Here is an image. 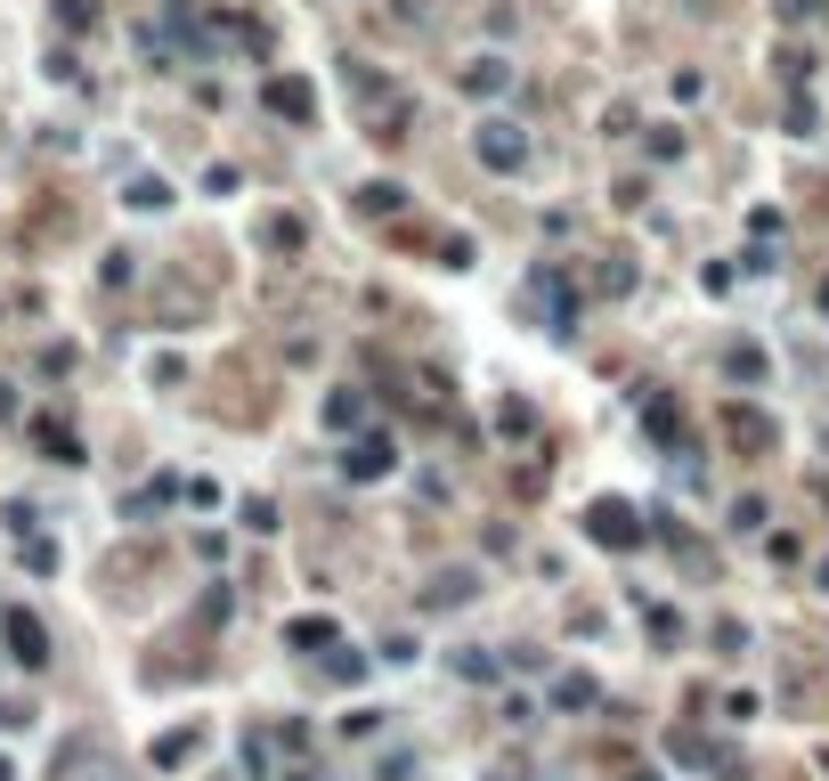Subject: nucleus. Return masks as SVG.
I'll list each match as a JSON object with an SVG mask.
<instances>
[{
	"label": "nucleus",
	"mask_w": 829,
	"mask_h": 781,
	"mask_svg": "<svg viewBox=\"0 0 829 781\" xmlns=\"http://www.w3.org/2000/svg\"><path fill=\"white\" fill-rule=\"evenodd\" d=\"M586 538L610 546V553H634V546H642V513H634L627 497H594V505H586Z\"/></svg>",
	"instance_id": "nucleus-1"
},
{
	"label": "nucleus",
	"mask_w": 829,
	"mask_h": 781,
	"mask_svg": "<svg viewBox=\"0 0 829 781\" xmlns=\"http://www.w3.org/2000/svg\"><path fill=\"white\" fill-rule=\"evenodd\" d=\"M472 155H480L488 172H521V163H529V131L505 122V114H488L480 131H472Z\"/></svg>",
	"instance_id": "nucleus-2"
},
{
	"label": "nucleus",
	"mask_w": 829,
	"mask_h": 781,
	"mask_svg": "<svg viewBox=\"0 0 829 781\" xmlns=\"http://www.w3.org/2000/svg\"><path fill=\"white\" fill-rule=\"evenodd\" d=\"M529 301L545 310L553 334H570V326H577V285H570V270H553V261H545V270H529Z\"/></svg>",
	"instance_id": "nucleus-3"
},
{
	"label": "nucleus",
	"mask_w": 829,
	"mask_h": 781,
	"mask_svg": "<svg viewBox=\"0 0 829 781\" xmlns=\"http://www.w3.org/2000/svg\"><path fill=\"white\" fill-rule=\"evenodd\" d=\"M261 107L285 114V122H318V81H301V74H268V81H261Z\"/></svg>",
	"instance_id": "nucleus-4"
},
{
	"label": "nucleus",
	"mask_w": 829,
	"mask_h": 781,
	"mask_svg": "<svg viewBox=\"0 0 829 781\" xmlns=\"http://www.w3.org/2000/svg\"><path fill=\"white\" fill-rule=\"evenodd\" d=\"M0 635H9V660H16V668H49V627H41L33 610H9Z\"/></svg>",
	"instance_id": "nucleus-5"
},
{
	"label": "nucleus",
	"mask_w": 829,
	"mask_h": 781,
	"mask_svg": "<svg viewBox=\"0 0 829 781\" xmlns=\"http://www.w3.org/2000/svg\"><path fill=\"white\" fill-rule=\"evenodd\" d=\"M390 464H399L390 431H358V440H350V457H342V472H350V481H383Z\"/></svg>",
	"instance_id": "nucleus-6"
},
{
	"label": "nucleus",
	"mask_w": 829,
	"mask_h": 781,
	"mask_svg": "<svg viewBox=\"0 0 829 781\" xmlns=\"http://www.w3.org/2000/svg\"><path fill=\"white\" fill-rule=\"evenodd\" d=\"M723 431H732V440H740V448H749V457H764V448H773V424H764V416H756V407H740V399H732V407H723Z\"/></svg>",
	"instance_id": "nucleus-7"
},
{
	"label": "nucleus",
	"mask_w": 829,
	"mask_h": 781,
	"mask_svg": "<svg viewBox=\"0 0 829 781\" xmlns=\"http://www.w3.org/2000/svg\"><path fill=\"white\" fill-rule=\"evenodd\" d=\"M505 81H512V66H505V57H472V66H464V90H472V98H496Z\"/></svg>",
	"instance_id": "nucleus-8"
},
{
	"label": "nucleus",
	"mask_w": 829,
	"mask_h": 781,
	"mask_svg": "<svg viewBox=\"0 0 829 781\" xmlns=\"http://www.w3.org/2000/svg\"><path fill=\"white\" fill-rule=\"evenodd\" d=\"M358 212H366V220H399V212H407V188L375 179V188H358Z\"/></svg>",
	"instance_id": "nucleus-9"
},
{
	"label": "nucleus",
	"mask_w": 829,
	"mask_h": 781,
	"mask_svg": "<svg viewBox=\"0 0 829 781\" xmlns=\"http://www.w3.org/2000/svg\"><path fill=\"white\" fill-rule=\"evenodd\" d=\"M642 424H651V431H659L667 448L683 440V416H675V399H667V391H651V399H642Z\"/></svg>",
	"instance_id": "nucleus-10"
},
{
	"label": "nucleus",
	"mask_w": 829,
	"mask_h": 781,
	"mask_svg": "<svg viewBox=\"0 0 829 781\" xmlns=\"http://www.w3.org/2000/svg\"><path fill=\"white\" fill-rule=\"evenodd\" d=\"M358 416H366L358 391H334V399H325V424H334V431H358Z\"/></svg>",
	"instance_id": "nucleus-11"
},
{
	"label": "nucleus",
	"mask_w": 829,
	"mask_h": 781,
	"mask_svg": "<svg viewBox=\"0 0 829 781\" xmlns=\"http://www.w3.org/2000/svg\"><path fill=\"white\" fill-rule=\"evenodd\" d=\"M285 644H294V651H318V644H334V619H294V627H285Z\"/></svg>",
	"instance_id": "nucleus-12"
},
{
	"label": "nucleus",
	"mask_w": 829,
	"mask_h": 781,
	"mask_svg": "<svg viewBox=\"0 0 829 781\" xmlns=\"http://www.w3.org/2000/svg\"><path fill=\"white\" fill-rule=\"evenodd\" d=\"M188 757H196V725H188V733H163V741H155V766H188Z\"/></svg>",
	"instance_id": "nucleus-13"
},
{
	"label": "nucleus",
	"mask_w": 829,
	"mask_h": 781,
	"mask_svg": "<svg viewBox=\"0 0 829 781\" xmlns=\"http://www.w3.org/2000/svg\"><path fill=\"white\" fill-rule=\"evenodd\" d=\"M33 431H41V448H49V457H57V464H74V457H81V448H74V431H66V424H33Z\"/></svg>",
	"instance_id": "nucleus-14"
},
{
	"label": "nucleus",
	"mask_w": 829,
	"mask_h": 781,
	"mask_svg": "<svg viewBox=\"0 0 829 781\" xmlns=\"http://www.w3.org/2000/svg\"><path fill=\"white\" fill-rule=\"evenodd\" d=\"M131 204H139V212H163V204H172V188H163V179H131Z\"/></svg>",
	"instance_id": "nucleus-15"
},
{
	"label": "nucleus",
	"mask_w": 829,
	"mask_h": 781,
	"mask_svg": "<svg viewBox=\"0 0 829 781\" xmlns=\"http://www.w3.org/2000/svg\"><path fill=\"white\" fill-rule=\"evenodd\" d=\"M773 66H781V81H789V90H797V81H805V74H814V57H805V50H781V57H773Z\"/></svg>",
	"instance_id": "nucleus-16"
},
{
	"label": "nucleus",
	"mask_w": 829,
	"mask_h": 781,
	"mask_svg": "<svg viewBox=\"0 0 829 781\" xmlns=\"http://www.w3.org/2000/svg\"><path fill=\"white\" fill-rule=\"evenodd\" d=\"M723 366H732V375H740V383H756V375H764V359L749 351V342H740V351H732V359H723Z\"/></svg>",
	"instance_id": "nucleus-17"
},
{
	"label": "nucleus",
	"mask_w": 829,
	"mask_h": 781,
	"mask_svg": "<svg viewBox=\"0 0 829 781\" xmlns=\"http://www.w3.org/2000/svg\"><path fill=\"white\" fill-rule=\"evenodd\" d=\"M562 708H594V684H586V675H562Z\"/></svg>",
	"instance_id": "nucleus-18"
},
{
	"label": "nucleus",
	"mask_w": 829,
	"mask_h": 781,
	"mask_svg": "<svg viewBox=\"0 0 829 781\" xmlns=\"http://www.w3.org/2000/svg\"><path fill=\"white\" fill-rule=\"evenodd\" d=\"M627 285H634V270H627V261L610 253V261H603V294H627Z\"/></svg>",
	"instance_id": "nucleus-19"
},
{
	"label": "nucleus",
	"mask_w": 829,
	"mask_h": 781,
	"mask_svg": "<svg viewBox=\"0 0 829 781\" xmlns=\"http://www.w3.org/2000/svg\"><path fill=\"white\" fill-rule=\"evenodd\" d=\"M496 424H505V431H529L537 416H529V399H505V407H496Z\"/></svg>",
	"instance_id": "nucleus-20"
},
{
	"label": "nucleus",
	"mask_w": 829,
	"mask_h": 781,
	"mask_svg": "<svg viewBox=\"0 0 829 781\" xmlns=\"http://www.w3.org/2000/svg\"><path fill=\"white\" fill-rule=\"evenodd\" d=\"M16 416V399H9V383H0V424H9Z\"/></svg>",
	"instance_id": "nucleus-21"
},
{
	"label": "nucleus",
	"mask_w": 829,
	"mask_h": 781,
	"mask_svg": "<svg viewBox=\"0 0 829 781\" xmlns=\"http://www.w3.org/2000/svg\"><path fill=\"white\" fill-rule=\"evenodd\" d=\"M0 781H16V773H9V757H0Z\"/></svg>",
	"instance_id": "nucleus-22"
}]
</instances>
